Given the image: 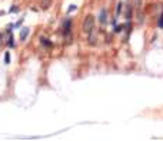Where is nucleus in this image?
Masks as SVG:
<instances>
[{"mask_svg": "<svg viewBox=\"0 0 163 141\" xmlns=\"http://www.w3.org/2000/svg\"><path fill=\"white\" fill-rule=\"evenodd\" d=\"M53 0H40V9L42 10H47V9L52 6Z\"/></svg>", "mask_w": 163, "mask_h": 141, "instance_id": "4", "label": "nucleus"}, {"mask_svg": "<svg viewBox=\"0 0 163 141\" xmlns=\"http://www.w3.org/2000/svg\"><path fill=\"white\" fill-rule=\"evenodd\" d=\"M10 11H19V7L17 6H13V7L10 9Z\"/></svg>", "mask_w": 163, "mask_h": 141, "instance_id": "16", "label": "nucleus"}, {"mask_svg": "<svg viewBox=\"0 0 163 141\" xmlns=\"http://www.w3.org/2000/svg\"><path fill=\"white\" fill-rule=\"evenodd\" d=\"M126 19L130 20L132 19V4H127V10H126Z\"/></svg>", "mask_w": 163, "mask_h": 141, "instance_id": "10", "label": "nucleus"}, {"mask_svg": "<svg viewBox=\"0 0 163 141\" xmlns=\"http://www.w3.org/2000/svg\"><path fill=\"white\" fill-rule=\"evenodd\" d=\"M40 43L43 44L44 47H52V46H53V44H52L50 41H49V40L46 39V37H40Z\"/></svg>", "mask_w": 163, "mask_h": 141, "instance_id": "8", "label": "nucleus"}, {"mask_svg": "<svg viewBox=\"0 0 163 141\" xmlns=\"http://www.w3.org/2000/svg\"><path fill=\"white\" fill-rule=\"evenodd\" d=\"M7 46L10 47H15V37H13V34H9V41H7Z\"/></svg>", "mask_w": 163, "mask_h": 141, "instance_id": "9", "label": "nucleus"}, {"mask_svg": "<svg viewBox=\"0 0 163 141\" xmlns=\"http://www.w3.org/2000/svg\"><path fill=\"white\" fill-rule=\"evenodd\" d=\"M87 43H89V44H92V46H93V44L96 43V36L93 34V32H92V33H89V37H87Z\"/></svg>", "mask_w": 163, "mask_h": 141, "instance_id": "7", "label": "nucleus"}, {"mask_svg": "<svg viewBox=\"0 0 163 141\" xmlns=\"http://www.w3.org/2000/svg\"><path fill=\"white\" fill-rule=\"evenodd\" d=\"M82 29H83L84 33H92L94 29V17L93 14H87L86 17L83 19V23H82Z\"/></svg>", "mask_w": 163, "mask_h": 141, "instance_id": "2", "label": "nucleus"}, {"mask_svg": "<svg viewBox=\"0 0 163 141\" xmlns=\"http://www.w3.org/2000/svg\"><path fill=\"white\" fill-rule=\"evenodd\" d=\"M2 37H3V34H2V33H0V39H2Z\"/></svg>", "mask_w": 163, "mask_h": 141, "instance_id": "17", "label": "nucleus"}, {"mask_svg": "<svg viewBox=\"0 0 163 141\" xmlns=\"http://www.w3.org/2000/svg\"><path fill=\"white\" fill-rule=\"evenodd\" d=\"M99 22H100L102 24H105V23L107 22V10H106V9H102V10H100V14H99Z\"/></svg>", "mask_w": 163, "mask_h": 141, "instance_id": "3", "label": "nucleus"}, {"mask_svg": "<svg viewBox=\"0 0 163 141\" xmlns=\"http://www.w3.org/2000/svg\"><path fill=\"white\" fill-rule=\"evenodd\" d=\"M76 9H77L76 4H72V6H69V10H67V11H69V13H72V11H74Z\"/></svg>", "mask_w": 163, "mask_h": 141, "instance_id": "14", "label": "nucleus"}, {"mask_svg": "<svg viewBox=\"0 0 163 141\" xmlns=\"http://www.w3.org/2000/svg\"><path fill=\"white\" fill-rule=\"evenodd\" d=\"M22 20H23V19H22ZM22 20H20V22H17L16 24H13V27H15V29H19V27H20V24H22Z\"/></svg>", "mask_w": 163, "mask_h": 141, "instance_id": "15", "label": "nucleus"}, {"mask_svg": "<svg viewBox=\"0 0 163 141\" xmlns=\"http://www.w3.org/2000/svg\"><path fill=\"white\" fill-rule=\"evenodd\" d=\"M123 2H119L117 3V6H116V17H119L120 16V13H122V10H123Z\"/></svg>", "mask_w": 163, "mask_h": 141, "instance_id": "6", "label": "nucleus"}, {"mask_svg": "<svg viewBox=\"0 0 163 141\" xmlns=\"http://www.w3.org/2000/svg\"><path fill=\"white\" fill-rule=\"evenodd\" d=\"M29 33H30L29 27H23V29L20 30V40H22V41H24V40L27 39V36H29Z\"/></svg>", "mask_w": 163, "mask_h": 141, "instance_id": "5", "label": "nucleus"}, {"mask_svg": "<svg viewBox=\"0 0 163 141\" xmlns=\"http://www.w3.org/2000/svg\"><path fill=\"white\" fill-rule=\"evenodd\" d=\"M4 64H10V51L4 53Z\"/></svg>", "mask_w": 163, "mask_h": 141, "instance_id": "11", "label": "nucleus"}, {"mask_svg": "<svg viewBox=\"0 0 163 141\" xmlns=\"http://www.w3.org/2000/svg\"><path fill=\"white\" fill-rule=\"evenodd\" d=\"M157 26H159V29H163V13L159 16V22H157Z\"/></svg>", "mask_w": 163, "mask_h": 141, "instance_id": "13", "label": "nucleus"}, {"mask_svg": "<svg viewBox=\"0 0 163 141\" xmlns=\"http://www.w3.org/2000/svg\"><path fill=\"white\" fill-rule=\"evenodd\" d=\"M72 20L70 19H66L65 23H63V40H65L66 44L72 43Z\"/></svg>", "mask_w": 163, "mask_h": 141, "instance_id": "1", "label": "nucleus"}, {"mask_svg": "<svg viewBox=\"0 0 163 141\" xmlns=\"http://www.w3.org/2000/svg\"><path fill=\"white\" fill-rule=\"evenodd\" d=\"M124 27H126L124 24H116V26H115V33H119V32H122V30H123Z\"/></svg>", "mask_w": 163, "mask_h": 141, "instance_id": "12", "label": "nucleus"}]
</instances>
